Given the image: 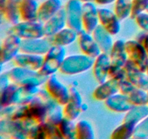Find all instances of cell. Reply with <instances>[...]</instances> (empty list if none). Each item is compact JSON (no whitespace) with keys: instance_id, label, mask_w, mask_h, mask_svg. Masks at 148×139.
Returning a JSON list of instances; mask_svg holds the SVG:
<instances>
[{"instance_id":"6da1fadb","label":"cell","mask_w":148,"mask_h":139,"mask_svg":"<svg viewBox=\"0 0 148 139\" xmlns=\"http://www.w3.org/2000/svg\"><path fill=\"white\" fill-rule=\"evenodd\" d=\"M36 124L27 118L20 120L0 119V135L1 138L10 139L27 138L30 130Z\"/></svg>"},{"instance_id":"44dd1931","label":"cell","mask_w":148,"mask_h":139,"mask_svg":"<svg viewBox=\"0 0 148 139\" xmlns=\"http://www.w3.org/2000/svg\"><path fill=\"white\" fill-rule=\"evenodd\" d=\"M111 65V59L108 54L101 53L95 58L92 71L94 78L98 84L104 82L108 78V71Z\"/></svg>"},{"instance_id":"4dcf8cb0","label":"cell","mask_w":148,"mask_h":139,"mask_svg":"<svg viewBox=\"0 0 148 139\" xmlns=\"http://www.w3.org/2000/svg\"><path fill=\"white\" fill-rule=\"evenodd\" d=\"M137 125L132 122L122 121L111 133V139H128L132 138L133 133Z\"/></svg>"},{"instance_id":"8fae6325","label":"cell","mask_w":148,"mask_h":139,"mask_svg":"<svg viewBox=\"0 0 148 139\" xmlns=\"http://www.w3.org/2000/svg\"><path fill=\"white\" fill-rule=\"evenodd\" d=\"M119 92L124 94L134 105L147 104V91L135 86L127 79L120 81Z\"/></svg>"},{"instance_id":"83f0119b","label":"cell","mask_w":148,"mask_h":139,"mask_svg":"<svg viewBox=\"0 0 148 139\" xmlns=\"http://www.w3.org/2000/svg\"><path fill=\"white\" fill-rule=\"evenodd\" d=\"M92 35L98 43L101 52L109 54L114 43L113 41L112 35L100 24L92 31Z\"/></svg>"},{"instance_id":"cb8c5ba5","label":"cell","mask_w":148,"mask_h":139,"mask_svg":"<svg viewBox=\"0 0 148 139\" xmlns=\"http://www.w3.org/2000/svg\"><path fill=\"white\" fill-rule=\"evenodd\" d=\"M111 65L124 67V65L128 60L127 50H126V41L118 39L114 41L112 49L109 54Z\"/></svg>"},{"instance_id":"603a6c76","label":"cell","mask_w":148,"mask_h":139,"mask_svg":"<svg viewBox=\"0 0 148 139\" xmlns=\"http://www.w3.org/2000/svg\"><path fill=\"white\" fill-rule=\"evenodd\" d=\"M104 104L108 110L116 113H126L134 105L124 94L120 92L106 100Z\"/></svg>"},{"instance_id":"60d3db41","label":"cell","mask_w":148,"mask_h":139,"mask_svg":"<svg viewBox=\"0 0 148 139\" xmlns=\"http://www.w3.org/2000/svg\"><path fill=\"white\" fill-rule=\"evenodd\" d=\"M10 83H11V81L9 78L7 72L1 73V76H0V91H3L4 88H7L10 85Z\"/></svg>"},{"instance_id":"f546056e","label":"cell","mask_w":148,"mask_h":139,"mask_svg":"<svg viewBox=\"0 0 148 139\" xmlns=\"http://www.w3.org/2000/svg\"><path fill=\"white\" fill-rule=\"evenodd\" d=\"M148 116V105H133L132 107L125 113L122 121L132 122L136 125Z\"/></svg>"},{"instance_id":"ffe728a7","label":"cell","mask_w":148,"mask_h":139,"mask_svg":"<svg viewBox=\"0 0 148 139\" xmlns=\"http://www.w3.org/2000/svg\"><path fill=\"white\" fill-rule=\"evenodd\" d=\"M12 62L16 67L38 71L43 65V56L20 52L16 55Z\"/></svg>"},{"instance_id":"2e32d148","label":"cell","mask_w":148,"mask_h":139,"mask_svg":"<svg viewBox=\"0 0 148 139\" xmlns=\"http://www.w3.org/2000/svg\"><path fill=\"white\" fill-rule=\"evenodd\" d=\"M46 110V104L36 95L33 99L25 104L24 118L30 119L36 124H39L45 121Z\"/></svg>"},{"instance_id":"ba28073f","label":"cell","mask_w":148,"mask_h":139,"mask_svg":"<svg viewBox=\"0 0 148 139\" xmlns=\"http://www.w3.org/2000/svg\"><path fill=\"white\" fill-rule=\"evenodd\" d=\"M82 5L79 0H68L64 6L66 26L78 32L82 29Z\"/></svg>"},{"instance_id":"b9f144b4","label":"cell","mask_w":148,"mask_h":139,"mask_svg":"<svg viewBox=\"0 0 148 139\" xmlns=\"http://www.w3.org/2000/svg\"><path fill=\"white\" fill-rule=\"evenodd\" d=\"M116 0H93L94 2L97 4V5L100 6H104L108 5V4H111L112 3H114Z\"/></svg>"},{"instance_id":"1f68e13d","label":"cell","mask_w":148,"mask_h":139,"mask_svg":"<svg viewBox=\"0 0 148 139\" xmlns=\"http://www.w3.org/2000/svg\"><path fill=\"white\" fill-rule=\"evenodd\" d=\"M62 107L55 101L49 104L47 106L45 122L57 125L64 118L63 108Z\"/></svg>"},{"instance_id":"ac0fdd59","label":"cell","mask_w":148,"mask_h":139,"mask_svg":"<svg viewBox=\"0 0 148 139\" xmlns=\"http://www.w3.org/2000/svg\"><path fill=\"white\" fill-rule=\"evenodd\" d=\"M119 80L108 78L104 82L99 83L92 92V97L98 101H105L114 94L119 92Z\"/></svg>"},{"instance_id":"f35d334b","label":"cell","mask_w":148,"mask_h":139,"mask_svg":"<svg viewBox=\"0 0 148 139\" xmlns=\"http://www.w3.org/2000/svg\"><path fill=\"white\" fill-rule=\"evenodd\" d=\"M134 20L140 28L143 31L148 32V12L147 11L137 15Z\"/></svg>"},{"instance_id":"7bdbcfd3","label":"cell","mask_w":148,"mask_h":139,"mask_svg":"<svg viewBox=\"0 0 148 139\" xmlns=\"http://www.w3.org/2000/svg\"><path fill=\"white\" fill-rule=\"evenodd\" d=\"M79 1H82V3H85V2H88V1H93V0H79Z\"/></svg>"},{"instance_id":"d4e9b609","label":"cell","mask_w":148,"mask_h":139,"mask_svg":"<svg viewBox=\"0 0 148 139\" xmlns=\"http://www.w3.org/2000/svg\"><path fill=\"white\" fill-rule=\"evenodd\" d=\"M62 8V0H45L39 4L37 20L45 23Z\"/></svg>"},{"instance_id":"3957f363","label":"cell","mask_w":148,"mask_h":139,"mask_svg":"<svg viewBox=\"0 0 148 139\" xmlns=\"http://www.w3.org/2000/svg\"><path fill=\"white\" fill-rule=\"evenodd\" d=\"M94 60V58L82 53L81 54L69 55L64 59L59 72L65 75H78L92 68Z\"/></svg>"},{"instance_id":"484cf974","label":"cell","mask_w":148,"mask_h":139,"mask_svg":"<svg viewBox=\"0 0 148 139\" xmlns=\"http://www.w3.org/2000/svg\"><path fill=\"white\" fill-rule=\"evenodd\" d=\"M21 0H6L4 4L0 7L1 14L5 21L14 25L20 21V4Z\"/></svg>"},{"instance_id":"4316f807","label":"cell","mask_w":148,"mask_h":139,"mask_svg":"<svg viewBox=\"0 0 148 139\" xmlns=\"http://www.w3.org/2000/svg\"><path fill=\"white\" fill-rule=\"evenodd\" d=\"M77 36L78 31L66 26L49 39L52 46L65 47L74 43L77 39Z\"/></svg>"},{"instance_id":"bcb514c9","label":"cell","mask_w":148,"mask_h":139,"mask_svg":"<svg viewBox=\"0 0 148 139\" xmlns=\"http://www.w3.org/2000/svg\"><path fill=\"white\" fill-rule=\"evenodd\" d=\"M147 12H148V8H147Z\"/></svg>"},{"instance_id":"277c9868","label":"cell","mask_w":148,"mask_h":139,"mask_svg":"<svg viewBox=\"0 0 148 139\" xmlns=\"http://www.w3.org/2000/svg\"><path fill=\"white\" fill-rule=\"evenodd\" d=\"M66 57V50L64 47L52 46L47 53L43 55V62L39 73L44 77L56 74L59 71L64 59Z\"/></svg>"},{"instance_id":"d6a6232c","label":"cell","mask_w":148,"mask_h":139,"mask_svg":"<svg viewBox=\"0 0 148 139\" xmlns=\"http://www.w3.org/2000/svg\"><path fill=\"white\" fill-rule=\"evenodd\" d=\"M73 120L64 117L57 125V128L62 138L74 139L76 137V123Z\"/></svg>"},{"instance_id":"4fadbf2b","label":"cell","mask_w":148,"mask_h":139,"mask_svg":"<svg viewBox=\"0 0 148 139\" xmlns=\"http://www.w3.org/2000/svg\"><path fill=\"white\" fill-rule=\"evenodd\" d=\"M82 29L92 33L99 25L98 8L94 1L83 3L82 5Z\"/></svg>"},{"instance_id":"7a4b0ae2","label":"cell","mask_w":148,"mask_h":139,"mask_svg":"<svg viewBox=\"0 0 148 139\" xmlns=\"http://www.w3.org/2000/svg\"><path fill=\"white\" fill-rule=\"evenodd\" d=\"M11 83L20 86H40L45 83L47 77L39 73L38 71L31 70L14 66L7 71Z\"/></svg>"},{"instance_id":"d590c367","label":"cell","mask_w":148,"mask_h":139,"mask_svg":"<svg viewBox=\"0 0 148 139\" xmlns=\"http://www.w3.org/2000/svg\"><path fill=\"white\" fill-rule=\"evenodd\" d=\"M132 138H148V116L137 124L133 133Z\"/></svg>"},{"instance_id":"ab89813d","label":"cell","mask_w":148,"mask_h":139,"mask_svg":"<svg viewBox=\"0 0 148 139\" xmlns=\"http://www.w3.org/2000/svg\"><path fill=\"white\" fill-rule=\"evenodd\" d=\"M136 40L143 45L148 54V32L143 31L140 33L136 37Z\"/></svg>"},{"instance_id":"5b68a950","label":"cell","mask_w":148,"mask_h":139,"mask_svg":"<svg viewBox=\"0 0 148 139\" xmlns=\"http://www.w3.org/2000/svg\"><path fill=\"white\" fill-rule=\"evenodd\" d=\"M7 33L15 35L22 40L44 37L43 23L38 20H20L16 24L12 25L11 27L7 30Z\"/></svg>"},{"instance_id":"e0dca14e","label":"cell","mask_w":148,"mask_h":139,"mask_svg":"<svg viewBox=\"0 0 148 139\" xmlns=\"http://www.w3.org/2000/svg\"><path fill=\"white\" fill-rule=\"evenodd\" d=\"M126 79L131 83L145 91H148V76L146 72L137 68L128 59L124 66Z\"/></svg>"},{"instance_id":"7402d4cb","label":"cell","mask_w":148,"mask_h":139,"mask_svg":"<svg viewBox=\"0 0 148 139\" xmlns=\"http://www.w3.org/2000/svg\"><path fill=\"white\" fill-rule=\"evenodd\" d=\"M45 37L49 38L57 32L66 27V14L64 8H62L56 14L43 23Z\"/></svg>"},{"instance_id":"e575fe53","label":"cell","mask_w":148,"mask_h":139,"mask_svg":"<svg viewBox=\"0 0 148 139\" xmlns=\"http://www.w3.org/2000/svg\"><path fill=\"white\" fill-rule=\"evenodd\" d=\"M132 0H116L114 2V11L121 21L130 17Z\"/></svg>"},{"instance_id":"30bf717a","label":"cell","mask_w":148,"mask_h":139,"mask_svg":"<svg viewBox=\"0 0 148 139\" xmlns=\"http://www.w3.org/2000/svg\"><path fill=\"white\" fill-rule=\"evenodd\" d=\"M22 39L13 34H7L2 41L0 53L1 65L12 61L16 55L20 52Z\"/></svg>"},{"instance_id":"74e56055","label":"cell","mask_w":148,"mask_h":139,"mask_svg":"<svg viewBox=\"0 0 148 139\" xmlns=\"http://www.w3.org/2000/svg\"><path fill=\"white\" fill-rule=\"evenodd\" d=\"M108 78H115L119 81L126 79L125 70L124 67H119L111 65L108 71Z\"/></svg>"},{"instance_id":"52a82bcc","label":"cell","mask_w":148,"mask_h":139,"mask_svg":"<svg viewBox=\"0 0 148 139\" xmlns=\"http://www.w3.org/2000/svg\"><path fill=\"white\" fill-rule=\"evenodd\" d=\"M126 50L128 59L137 68L146 72L148 65V54L143 45L137 40L126 41Z\"/></svg>"},{"instance_id":"9a60e30c","label":"cell","mask_w":148,"mask_h":139,"mask_svg":"<svg viewBox=\"0 0 148 139\" xmlns=\"http://www.w3.org/2000/svg\"><path fill=\"white\" fill-rule=\"evenodd\" d=\"M99 24L112 36L117 35L121 30V20L114 11L108 8H98Z\"/></svg>"},{"instance_id":"f1b7e54d","label":"cell","mask_w":148,"mask_h":139,"mask_svg":"<svg viewBox=\"0 0 148 139\" xmlns=\"http://www.w3.org/2000/svg\"><path fill=\"white\" fill-rule=\"evenodd\" d=\"M38 7L39 4L37 0H21L19 8L20 20H37Z\"/></svg>"},{"instance_id":"d6986e66","label":"cell","mask_w":148,"mask_h":139,"mask_svg":"<svg viewBox=\"0 0 148 139\" xmlns=\"http://www.w3.org/2000/svg\"><path fill=\"white\" fill-rule=\"evenodd\" d=\"M27 138L53 139L62 138L59 133L57 126L44 121L36 125L30 130L27 135Z\"/></svg>"},{"instance_id":"5bb4252c","label":"cell","mask_w":148,"mask_h":139,"mask_svg":"<svg viewBox=\"0 0 148 139\" xmlns=\"http://www.w3.org/2000/svg\"><path fill=\"white\" fill-rule=\"evenodd\" d=\"M77 41L82 53L87 56L95 59L102 53L92 33H88L83 29L78 32Z\"/></svg>"},{"instance_id":"7c38bea8","label":"cell","mask_w":148,"mask_h":139,"mask_svg":"<svg viewBox=\"0 0 148 139\" xmlns=\"http://www.w3.org/2000/svg\"><path fill=\"white\" fill-rule=\"evenodd\" d=\"M52 46L49 38L41 37L37 39L22 40L20 52L33 54L37 55H45Z\"/></svg>"},{"instance_id":"8992f818","label":"cell","mask_w":148,"mask_h":139,"mask_svg":"<svg viewBox=\"0 0 148 139\" xmlns=\"http://www.w3.org/2000/svg\"><path fill=\"white\" fill-rule=\"evenodd\" d=\"M44 84L46 91L55 101L62 107L67 103L69 97V89L59 81L56 74L47 77Z\"/></svg>"},{"instance_id":"f6af8a7d","label":"cell","mask_w":148,"mask_h":139,"mask_svg":"<svg viewBox=\"0 0 148 139\" xmlns=\"http://www.w3.org/2000/svg\"><path fill=\"white\" fill-rule=\"evenodd\" d=\"M147 98H148V91H147ZM147 105H148V100H147Z\"/></svg>"},{"instance_id":"ee69618b","label":"cell","mask_w":148,"mask_h":139,"mask_svg":"<svg viewBox=\"0 0 148 139\" xmlns=\"http://www.w3.org/2000/svg\"><path fill=\"white\" fill-rule=\"evenodd\" d=\"M146 73H147V75L148 76V65H147V69H146Z\"/></svg>"},{"instance_id":"8d00e7d4","label":"cell","mask_w":148,"mask_h":139,"mask_svg":"<svg viewBox=\"0 0 148 139\" xmlns=\"http://www.w3.org/2000/svg\"><path fill=\"white\" fill-rule=\"evenodd\" d=\"M148 0H132V7L130 18L135 19L137 15L147 11Z\"/></svg>"},{"instance_id":"836d02e7","label":"cell","mask_w":148,"mask_h":139,"mask_svg":"<svg viewBox=\"0 0 148 139\" xmlns=\"http://www.w3.org/2000/svg\"><path fill=\"white\" fill-rule=\"evenodd\" d=\"M76 139H93L95 132L91 123L88 120H82L76 122Z\"/></svg>"},{"instance_id":"9c48e42d","label":"cell","mask_w":148,"mask_h":139,"mask_svg":"<svg viewBox=\"0 0 148 139\" xmlns=\"http://www.w3.org/2000/svg\"><path fill=\"white\" fill-rule=\"evenodd\" d=\"M69 89V97L67 103L63 106L64 117L75 121L82 112V98L80 93L75 85H71Z\"/></svg>"}]
</instances>
